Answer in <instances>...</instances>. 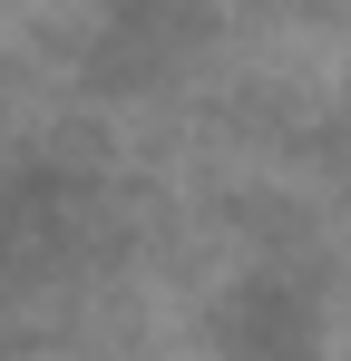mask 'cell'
<instances>
[{"label":"cell","mask_w":351,"mask_h":361,"mask_svg":"<svg viewBox=\"0 0 351 361\" xmlns=\"http://www.w3.org/2000/svg\"><path fill=\"white\" fill-rule=\"evenodd\" d=\"M205 20H215V0H98V68L137 88L185 49H205Z\"/></svg>","instance_id":"obj_2"},{"label":"cell","mask_w":351,"mask_h":361,"mask_svg":"<svg viewBox=\"0 0 351 361\" xmlns=\"http://www.w3.org/2000/svg\"><path fill=\"white\" fill-rule=\"evenodd\" d=\"M215 361H322V312L283 274H244L215 322Z\"/></svg>","instance_id":"obj_1"}]
</instances>
